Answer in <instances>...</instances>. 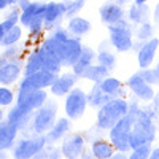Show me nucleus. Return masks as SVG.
Wrapping results in <instances>:
<instances>
[{
    "label": "nucleus",
    "instance_id": "nucleus-1",
    "mask_svg": "<svg viewBox=\"0 0 159 159\" xmlns=\"http://www.w3.org/2000/svg\"><path fill=\"white\" fill-rule=\"evenodd\" d=\"M154 139H156V126L153 124V118L148 115L147 110H139L129 135L130 150L140 147L143 143H151Z\"/></svg>",
    "mask_w": 159,
    "mask_h": 159
},
{
    "label": "nucleus",
    "instance_id": "nucleus-2",
    "mask_svg": "<svg viewBox=\"0 0 159 159\" xmlns=\"http://www.w3.org/2000/svg\"><path fill=\"white\" fill-rule=\"evenodd\" d=\"M129 110V103L119 97L103 103L97 113V124L102 129H111L118 119H121Z\"/></svg>",
    "mask_w": 159,
    "mask_h": 159
},
{
    "label": "nucleus",
    "instance_id": "nucleus-3",
    "mask_svg": "<svg viewBox=\"0 0 159 159\" xmlns=\"http://www.w3.org/2000/svg\"><path fill=\"white\" fill-rule=\"evenodd\" d=\"M135 121V116L126 113L121 119H118L116 124L110 129V140L111 145L121 153H127L130 150V145H129V135H130V130H132V124Z\"/></svg>",
    "mask_w": 159,
    "mask_h": 159
},
{
    "label": "nucleus",
    "instance_id": "nucleus-4",
    "mask_svg": "<svg viewBox=\"0 0 159 159\" xmlns=\"http://www.w3.org/2000/svg\"><path fill=\"white\" fill-rule=\"evenodd\" d=\"M108 30L110 42L118 51H129L132 48V29L124 19H119L115 24H108Z\"/></svg>",
    "mask_w": 159,
    "mask_h": 159
},
{
    "label": "nucleus",
    "instance_id": "nucleus-5",
    "mask_svg": "<svg viewBox=\"0 0 159 159\" xmlns=\"http://www.w3.org/2000/svg\"><path fill=\"white\" fill-rule=\"evenodd\" d=\"M56 115H57V103L46 99V102L38 108L34 118V130L37 134L48 132L52 127V124L56 123Z\"/></svg>",
    "mask_w": 159,
    "mask_h": 159
},
{
    "label": "nucleus",
    "instance_id": "nucleus-6",
    "mask_svg": "<svg viewBox=\"0 0 159 159\" xmlns=\"http://www.w3.org/2000/svg\"><path fill=\"white\" fill-rule=\"evenodd\" d=\"M88 107V96L81 89H70L65 99V113L72 119L81 118Z\"/></svg>",
    "mask_w": 159,
    "mask_h": 159
},
{
    "label": "nucleus",
    "instance_id": "nucleus-7",
    "mask_svg": "<svg viewBox=\"0 0 159 159\" xmlns=\"http://www.w3.org/2000/svg\"><path fill=\"white\" fill-rule=\"evenodd\" d=\"M56 80V73H51L48 70H38L34 73L25 75V78L21 81L19 92L32 91V89H43L46 86H51Z\"/></svg>",
    "mask_w": 159,
    "mask_h": 159
},
{
    "label": "nucleus",
    "instance_id": "nucleus-8",
    "mask_svg": "<svg viewBox=\"0 0 159 159\" xmlns=\"http://www.w3.org/2000/svg\"><path fill=\"white\" fill-rule=\"evenodd\" d=\"M46 92L43 89H32V91H25L19 92L18 96V107L25 110V111H34L38 110L42 105L46 102Z\"/></svg>",
    "mask_w": 159,
    "mask_h": 159
},
{
    "label": "nucleus",
    "instance_id": "nucleus-9",
    "mask_svg": "<svg viewBox=\"0 0 159 159\" xmlns=\"http://www.w3.org/2000/svg\"><path fill=\"white\" fill-rule=\"evenodd\" d=\"M65 16V5L64 2H51L46 3L45 13H43V27L46 29H56L62 18Z\"/></svg>",
    "mask_w": 159,
    "mask_h": 159
},
{
    "label": "nucleus",
    "instance_id": "nucleus-10",
    "mask_svg": "<svg viewBox=\"0 0 159 159\" xmlns=\"http://www.w3.org/2000/svg\"><path fill=\"white\" fill-rule=\"evenodd\" d=\"M46 145V137H38L30 140H21L15 148V157H32L40 153Z\"/></svg>",
    "mask_w": 159,
    "mask_h": 159
},
{
    "label": "nucleus",
    "instance_id": "nucleus-11",
    "mask_svg": "<svg viewBox=\"0 0 159 159\" xmlns=\"http://www.w3.org/2000/svg\"><path fill=\"white\" fill-rule=\"evenodd\" d=\"M127 84H129V88L132 89V92H134L137 97H140L142 100H151L153 96H154V91H153L151 84L145 81L143 76H142L140 73L132 75V76L127 80Z\"/></svg>",
    "mask_w": 159,
    "mask_h": 159
},
{
    "label": "nucleus",
    "instance_id": "nucleus-12",
    "mask_svg": "<svg viewBox=\"0 0 159 159\" xmlns=\"http://www.w3.org/2000/svg\"><path fill=\"white\" fill-rule=\"evenodd\" d=\"M157 46H159V40L157 38H150L147 42H143L140 51H139V65L142 69H147L153 64V59H154V54L157 51Z\"/></svg>",
    "mask_w": 159,
    "mask_h": 159
},
{
    "label": "nucleus",
    "instance_id": "nucleus-13",
    "mask_svg": "<svg viewBox=\"0 0 159 159\" xmlns=\"http://www.w3.org/2000/svg\"><path fill=\"white\" fill-rule=\"evenodd\" d=\"M83 148H84V139L78 134H73L64 140L61 153L65 157H78L83 153Z\"/></svg>",
    "mask_w": 159,
    "mask_h": 159
},
{
    "label": "nucleus",
    "instance_id": "nucleus-14",
    "mask_svg": "<svg viewBox=\"0 0 159 159\" xmlns=\"http://www.w3.org/2000/svg\"><path fill=\"white\" fill-rule=\"evenodd\" d=\"M83 51V45L78 38H67L64 46V57H62V65H73L76 59L80 57Z\"/></svg>",
    "mask_w": 159,
    "mask_h": 159
},
{
    "label": "nucleus",
    "instance_id": "nucleus-15",
    "mask_svg": "<svg viewBox=\"0 0 159 159\" xmlns=\"http://www.w3.org/2000/svg\"><path fill=\"white\" fill-rule=\"evenodd\" d=\"M75 81H76L75 73H65L62 76H56L54 83L51 84V92L54 96H65V94H69V91L73 88Z\"/></svg>",
    "mask_w": 159,
    "mask_h": 159
},
{
    "label": "nucleus",
    "instance_id": "nucleus-16",
    "mask_svg": "<svg viewBox=\"0 0 159 159\" xmlns=\"http://www.w3.org/2000/svg\"><path fill=\"white\" fill-rule=\"evenodd\" d=\"M37 52H38V56H40V61H42V69L57 75L59 70H61V65H62L61 61H59V57L56 54H52V52L49 49H46L45 46L37 49Z\"/></svg>",
    "mask_w": 159,
    "mask_h": 159
},
{
    "label": "nucleus",
    "instance_id": "nucleus-17",
    "mask_svg": "<svg viewBox=\"0 0 159 159\" xmlns=\"http://www.w3.org/2000/svg\"><path fill=\"white\" fill-rule=\"evenodd\" d=\"M16 134H18V127L15 124H11L10 121L0 123V151L8 150L11 147L16 139Z\"/></svg>",
    "mask_w": 159,
    "mask_h": 159
},
{
    "label": "nucleus",
    "instance_id": "nucleus-18",
    "mask_svg": "<svg viewBox=\"0 0 159 159\" xmlns=\"http://www.w3.org/2000/svg\"><path fill=\"white\" fill-rule=\"evenodd\" d=\"M21 67L18 62H0V83L2 84H10L19 76Z\"/></svg>",
    "mask_w": 159,
    "mask_h": 159
},
{
    "label": "nucleus",
    "instance_id": "nucleus-19",
    "mask_svg": "<svg viewBox=\"0 0 159 159\" xmlns=\"http://www.w3.org/2000/svg\"><path fill=\"white\" fill-rule=\"evenodd\" d=\"M100 18L107 24H115L123 19V8L116 3H105L100 7Z\"/></svg>",
    "mask_w": 159,
    "mask_h": 159
},
{
    "label": "nucleus",
    "instance_id": "nucleus-20",
    "mask_svg": "<svg viewBox=\"0 0 159 159\" xmlns=\"http://www.w3.org/2000/svg\"><path fill=\"white\" fill-rule=\"evenodd\" d=\"M111 99H115V97L105 94V92L102 91V88H100V83H96L94 88H92L91 92L88 94V103L91 105V107H102L103 103L110 102Z\"/></svg>",
    "mask_w": 159,
    "mask_h": 159
},
{
    "label": "nucleus",
    "instance_id": "nucleus-21",
    "mask_svg": "<svg viewBox=\"0 0 159 159\" xmlns=\"http://www.w3.org/2000/svg\"><path fill=\"white\" fill-rule=\"evenodd\" d=\"M94 57H96V52L92 51L91 48L84 46L83 51H81V54H80V57L76 59V62L72 65V67H73V73L75 75H81L83 70L91 65V62H92V59H94Z\"/></svg>",
    "mask_w": 159,
    "mask_h": 159
},
{
    "label": "nucleus",
    "instance_id": "nucleus-22",
    "mask_svg": "<svg viewBox=\"0 0 159 159\" xmlns=\"http://www.w3.org/2000/svg\"><path fill=\"white\" fill-rule=\"evenodd\" d=\"M70 127V121L67 118H61L59 121H56L54 124H52V127L48 130L46 134V142H56L59 139L64 137V134L69 130Z\"/></svg>",
    "mask_w": 159,
    "mask_h": 159
},
{
    "label": "nucleus",
    "instance_id": "nucleus-23",
    "mask_svg": "<svg viewBox=\"0 0 159 159\" xmlns=\"http://www.w3.org/2000/svg\"><path fill=\"white\" fill-rule=\"evenodd\" d=\"M110 73V70L107 67H103V65H89V67H86L81 73L83 78L86 80H91V81H94V83H100L103 78H107Z\"/></svg>",
    "mask_w": 159,
    "mask_h": 159
},
{
    "label": "nucleus",
    "instance_id": "nucleus-24",
    "mask_svg": "<svg viewBox=\"0 0 159 159\" xmlns=\"http://www.w3.org/2000/svg\"><path fill=\"white\" fill-rule=\"evenodd\" d=\"M45 8H46V3H38V2H34V3H29L21 13V22L24 25H29V22L37 16L40 13H45Z\"/></svg>",
    "mask_w": 159,
    "mask_h": 159
},
{
    "label": "nucleus",
    "instance_id": "nucleus-25",
    "mask_svg": "<svg viewBox=\"0 0 159 159\" xmlns=\"http://www.w3.org/2000/svg\"><path fill=\"white\" fill-rule=\"evenodd\" d=\"M30 115H32L30 111H25V110L19 108L18 105H16V107L10 111V115H8V121H10L11 124H15L18 129H22L25 124L29 123Z\"/></svg>",
    "mask_w": 159,
    "mask_h": 159
},
{
    "label": "nucleus",
    "instance_id": "nucleus-26",
    "mask_svg": "<svg viewBox=\"0 0 159 159\" xmlns=\"http://www.w3.org/2000/svg\"><path fill=\"white\" fill-rule=\"evenodd\" d=\"M100 88L105 94H108L111 97H119L121 96V81L113 76H107L100 81Z\"/></svg>",
    "mask_w": 159,
    "mask_h": 159
},
{
    "label": "nucleus",
    "instance_id": "nucleus-27",
    "mask_svg": "<svg viewBox=\"0 0 159 159\" xmlns=\"http://www.w3.org/2000/svg\"><path fill=\"white\" fill-rule=\"evenodd\" d=\"M148 15H150V10L145 3H134L129 10V18L137 22V24H142V22H147L148 21Z\"/></svg>",
    "mask_w": 159,
    "mask_h": 159
},
{
    "label": "nucleus",
    "instance_id": "nucleus-28",
    "mask_svg": "<svg viewBox=\"0 0 159 159\" xmlns=\"http://www.w3.org/2000/svg\"><path fill=\"white\" fill-rule=\"evenodd\" d=\"M92 154H94V157H99V159L113 157V147L105 140H96L92 143Z\"/></svg>",
    "mask_w": 159,
    "mask_h": 159
},
{
    "label": "nucleus",
    "instance_id": "nucleus-29",
    "mask_svg": "<svg viewBox=\"0 0 159 159\" xmlns=\"http://www.w3.org/2000/svg\"><path fill=\"white\" fill-rule=\"evenodd\" d=\"M91 29V24L88 19L83 18H70L69 21V32H72L76 37H81L84 34H88Z\"/></svg>",
    "mask_w": 159,
    "mask_h": 159
},
{
    "label": "nucleus",
    "instance_id": "nucleus-30",
    "mask_svg": "<svg viewBox=\"0 0 159 159\" xmlns=\"http://www.w3.org/2000/svg\"><path fill=\"white\" fill-rule=\"evenodd\" d=\"M21 38V29L18 27V25H15V27H11L10 30H7L3 34V38H2V43L3 46H11V45H15L18 40Z\"/></svg>",
    "mask_w": 159,
    "mask_h": 159
},
{
    "label": "nucleus",
    "instance_id": "nucleus-31",
    "mask_svg": "<svg viewBox=\"0 0 159 159\" xmlns=\"http://www.w3.org/2000/svg\"><path fill=\"white\" fill-rule=\"evenodd\" d=\"M38 70H43L42 69V61H40V56H38V52H32L27 64H25V75H29V73H34V72H38Z\"/></svg>",
    "mask_w": 159,
    "mask_h": 159
},
{
    "label": "nucleus",
    "instance_id": "nucleus-32",
    "mask_svg": "<svg viewBox=\"0 0 159 159\" xmlns=\"http://www.w3.org/2000/svg\"><path fill=\"white\" fill-rule=\"evenodd\" d=\"M97 61L100 65H103V67H107L108 70H113L115 69V56L111 54L110 51H99V54H97Z\"/></svg>",
    "mask_w": 159,
    "mask_h": 159
},
{
    "label": "nucleus",
    "instance_id": "nucleus-33",
    "mask_svg": "<svg viewBox=\"0 0 159 159\" xmlns=\"http://www.w3.org/2000/svg\"><path fill=\"white\" fill-rule=\"evenodd\" d=\"M84 2L86 0H69V2H64V5H65V16L72 18L73 15H76V13L84 7Z\"/></svg>",
    "mask_w": 159,
    "mask_h": 159
},
{
    "label": "nucleus",
    "instance_id": "nucleus-34",
    "mask_svg": "<svg viewBox=\"0 0 159 159\" xmlns=\"http://www.w3.org/2000/svg\"><path fill=\"white\" fill-rule=\"evenodd\" d=\"M139 73L143 76V80L147 83H150V84H159V70L157 69L147 67V69H142V72H139Z\"/></svg>",
    "mask_w": 159,
    "mask_h": 159
},
{
    "label": "nucleus",
    "instance_id": "nucleus-35",
    "mask_svg": "<svg viewBox=\"0 0 159 159\" xmlns=\"http://www.w3.org/2000/svg\"><path fill=\"white\" fill-rule=\"evenodd\" d=\"M153 37V27L151 24L147 21V22H142L140 27L137 30V38L140 40V42H147V40H150Z\"/></svg>",
    "mask_w": 159,
    "mask_h": 159
},
{
    "label": "nucleus",
    "instance_id": "nucleus-36",
    "mask_svg": "<svg viewBox=\"0 0 159 159\" xmlns=\"http://www.w3.org/2000/svg\"><path fill=\"white\" fill-rule=\"evenodd\" d=\"M150 153H151L150 143H143L140 147L134 148V153L130 154V157L132 159H145V157H150Z\"/></svg>",
    "mask_w": 159,
    "mask_h": 159
},
{
    "label": "nucleus",
    "instance_id": "nucleus-37",
    "mask_svg": "<svg viewBox=\"0 0 159 159\" xmlns=\"http://www.w3.org/2000/svg\"><path fill=\"white\" fill-rule=\"evenodd\" d=\"M18 19H19V11H18V10H11V11H10V15L7 16V19L2 22L5 32H7V30H10L11 27H15L16 22H18Z\"/></svg>",
    "mask_w": 159,
    "mask_h": 159
},
{
    "label": "nucleus",
    "instance_id": "nucleus-38",
    "mask_svg": "<svg viewBox=\"0 0 159 159\" xmlns=\"http://www.w3.org/2000/svg\"><path fill=\"white\" fill-rule=\"evenodd\" d=\"M42 29H43V13H40V15H37V16L29 22V30H30L34 35H38Z\"/></svg>",
    "mask_w": 159,
    "mask_h": 159
},
{
    "label": "nucleus",
    "instance_id": "nucleus-39",
    "mask_svg": "<svg viewBox=\"0 0 159 159\" xmlns=\"http://www.w3.org/2000/svg\"><path fill=\"white\" fill-rule=\"evenodd\" d=\"M13 102V92L8 88H0V105H10Z\"/></svg>",
    "mask_w": 159,
    "mask_h": 159
},
{
    "label": "nucleus",
    "instance_id": "nucleus-40",
    "mask_svg": "<svg viewBox=\"0 0 159 159\" xmlns=\"http://www.w3.org/2000/svg\"><path fill=\"white\" fill-rule=\"evenodd\" d=\"M51 37L56 38V40H59V42H65V40L69 38V34H67V30L62 29V27H56V29H52Z\"/></svg>",
    "mask_w": 159,
    "mask_h": 159
},
{
    "label": "nucleus",
    "instance_id": "nucleus-41",
    "mask_svg": "<svg viewBox=\"0 0 159 159\" xmlns=\"http://www.w3.org/2000/svg\"><path fill=\"white\" fill-rule=\"evenodd\" d=\"M150 157H151V159H159V148H154V150H151V153H150Z\"/></svg>",
    "mask_w": 159,
    "mask_h": 159
},
{
    "label": "nucleus",
    "instance_id": "nucleus-42",
    "mask_svg": "<svg viewBox=\"0 0 159 159\" xmlns=\"http://www.w3.org/2000/svg\"><path fill=\"white\" fill-rule=\"evenodd\" d=\"M153 100H154V105H153L154 110H159V92L153 96Z\"/></svg>",
    "mask_w": 159,
    "mask_h": 159
},
{
    "label": "nucleus",
    "instance_id": "nucleus-43",
    "mask_svg": "<svg viewBox=\"0 0 159 159\" xmlns=\"http://www.w3.org/2000/svg\"><path fill=\"white\" fill-rule=\"evenodd\" d=\"M18 2H19V7H21V11L25 8V7H27L30 2H29V0H18Z\"/></svg>",
    "mask_w": 159,
    "mask_h": 159
},
{
    "label": "nucleus",
    "instance_id": "nucleus-44",
    "mask_svg": "<svg viewBox=\"0 0 159 159\" xmlns=\"http://www.w3.org/2000/svg\"><path fill=\"white\" fill-rule=\"evenodd\" d=\"M154 21L159 22V3L156 5V10H154Z\"/></svg>",
    "mask_w": 159,
    "mask_h": 159
},
{
    "label": "nucleus",
    "instance_id": "nucleus-45",
    "mask_svg": "<svg viewBox=\"0 0 159 159\" xmlns=\"http://www.w3.org/2000/svg\"><path fill=\"white\" fill-rule=\"evenodd\" d=\"M10 3H8V0H0V10H3V8H7Z\"/></svg>",
    "mask_w": 159,
    "mask_h": 159
},
{
    "label": "nucleus",
    "instance_id": "nucleus-46",
    "mask_svg": "<svg viewBox=\"0 0 159 159\" xmlns=\"http://www.w3.org/2000/svg\"><path fill=\"white\" fill-rule=\"evenodd\" d=\"M3 34H5V29H3V25L0 24V42H2V38H3Z\"/></svg>",
    "mask_w": 159,
    "mask_h": 159
},
{
    "label": "nucleus",
    "instance_id": "nucleus-47",
    "mask_svg": "<svg viewBox=\"0 0 159 159\" xmlns=\"http://www.w3.org/2000/svg\"><path fill=\"white\" fill-rule=\"evenodd\" d=\"M115 2H118V3H119V5H124V3H126V2H127V0H115Z\"/></svg>",
    "mask_w": 159,
    "mask_h": 159
},
{
    "label": "nucleus",
    "instance_id": "nucleus-48",
    "mask_svg": "<svg viewBox=\"0 0 159 159\" xmlns=\"http://www.w3.org/2000/svg\"><path fill=\"white\" fill-rule=\"evenodd\" d=\"M148 0H135V3H147Z\"/></svg>",
    "mask_w": 159,
    "mask_h": 159
},
{
    "label": "nucleus",
    "instance_id": "nucleus-49",
    "mask_svg": "<svg viewBox=\"0 0 159 159\" xmlns=\"http://www.w3.org/2000/svg\"><path fill=\"white\" fill-rule=\"evenodd\" d=\"M15 2H18V0H8V3H15Z\"/></svg>",
    "mask_w": 159,
    "mask_h": 159
},
{
    "label": "nucleus",
    "instance_id": "nucleus-50",
    "mask_svg": "<svg viewBox=\"0 0 159 159\" xmlns=\"http://www.w3.org/2000/svg\"><path fill=\"white\" fill-rule=\"evenodd\" d=\"M0 121H2V110H0Z\"/></svg>",
    "mask_w": 159,
    "mask_h": 159
},
{
    "label": "nucleus",
    "instance_id": "nucleus-51",
    "mask_svg": "<svg viewBox=\"0 0 159 159\" xmlns=\"http://www.w3.org/2000/svg\"><path fill=\"white\" fill-rule=\"evenodd\" d=\"M156 69H157V70H159V62H157V65H156Z\"/></svg>",
    "mask_w": 159,
    "mask_h": 159
}]
</instances>
